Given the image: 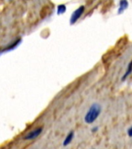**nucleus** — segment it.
<instances>
[{
	"mask_svg": "<svg viewBox=\"0 0 132 149\" xmlns=\"http://www.w3.org/2000/svg\"><path fill=\"white\" fill-rule=\"evenodd\" d=\"M101 113V106L97 103L93 104L89 107V110L87 111L86 116L84 117V120L88 124H91L97 120Z\"/></svg>",
	"mask_w": 132,
	"mask_h": 149,
	"instance_id": "obj_1",
	"label": "nucleus"
},
{
	"mask_svg": "<svg viewBox=\"0 0 132 149\" xmlns=\"http://www.w3.org/2000/svg\"><path fill=\"white\" fill-rule=\"evenodd\" d=\"M66 10H67V7H66L65 4H59L57 6V14L59 16L64 14Z\"/></svg>",
	"mask_w": 132,
	"mask_h": 149,
	"instance_id": "obj_7",
	"label": "nucleus"
},
{
	"mask_svg": "<svg viewBox=\"0 0 132 149\" xmlns=\"http://www.w3.org/2000/svg\"><path fill=\"white\" fill-rule=\"evenodd\" d=\"M74 136H75V133H74L73 131H71L69 133V134H67V136L65 137V138L64 140V142H63V145L64 146H68L71 142H72V140L74 138Z\"/></svg>",
	"mask_w": 132,
	"mask_h": 149,
	"instance_id": "obj_6",
	"label": "nucleus"
},
{
	"mask_svg": "<svg viewBox=\"0 0 132 149\" xmlns=\"http://www.w3.org/2000/svg\"><path fill=\"white\" fill-rule=\"evenodd\" d=\"M127 134H128V136L132 137V126L127 130Z\"/></svg>",
	"mask_w": 132,
	"mask_h": 149,
	"instance_id": "obj_9",
	"label": "nucleus"
},
{
	"mask_svg": "<svg viewBox=\"0 0 132 149\" xmlns=\"http://www.w3.org/2000/svg\"><path fill=\"white\" fill-rule=\"evenodd\" d=\"M98 127H93V128L92 129V132H97V131H98Z\"/></svg>",
	"mask_w": 132,
	"mask_h": 149,
	"instance_id": "obj_10",
	"label": "nucleus"
},
{
	"mask_svg": "<svg viewBox=\"0 0 132 149\" xmlns=\"http://www.w3.org/2000/svg\"><path fill=\"white\" fill-rule=\"evenodd\" d=\"M21 41H22V39L20 37V38H17L16 40L10 43L8 46H6L4 49L3 50V52H7V51H13L14 50L15 48H16L18 46L20 45L21 43Z\"/></svg>",
	"mask_w": 132,
	"mask_h": 149,
	"instance_id": "obj_4",
	"label": "nucleus"
},
{
	"mask_svg": "<svg viewBox=\"0 0 132 149\" xmlns=\"http://www.w3.org/2000/svg\"><path fill=\"white\" fill-rule=\"evenodd\" d=\"M129 6V3L127 2V0H120L119 3V7H118V10L117 13L118 14H122L124 13L127 8Z\"/></svg>",
	"mask_w": 132,
	"mask_h": 149,
	"instance_id": "obj_5",
	"label": "nucleus"
},
{
	"mask_svg": "<svg viewBox=\"0 0 132 149\" xmlns=\"http://www.w3.org/2000/svg\"><path fill=\"white\" fill-rule=\"evenodd\" d=\"M43 131V128L42 127H37V128L34 129L33 131H31L26 135L23 139L26 141H31V140H33V139L37 138V137L41 135V134Z\"/></svg>",
	"mask_w": 132,
	"mask_h": 149,
	"instance_id": "obj_3",
	"label": "nucleus"
},
{
	"mask_svg": "<svg viewBox=\"0 0 132 149\" xmlns=\"http://www.w3.org/2000/svg\"><path fill=\"white\" fill-rule=\"evenodd\" d=\"M85 12V6L84 5H80L79 8H77L76 10L74 11L72 14L71 15V17H70V20H69V23L71 25H74L78 22L80 17L82 16V15L83 14V13Z\"/></svg>",
	"mask_w": 132,
	"mask_h": 149,
	"instance_id": "obj_2",
	"label": "nucleus"
},
{
	"mask_svg": "<svg viewBox=\"0 0 132 149\" xmlns=\"http://www.w3.org/2000/svg\"><path fill=\"white\" fill-rule=\"evenodd\" d=\"M131 72H132V61L129 63V65H128V66H127V70H126V71H125V75H124L123 77L121 78L122 81L125 80V79H126V78H127L131 74Z\"/></svg>",
	"mask_w": 132,
	"mask_h": 149,
	"instance_id": "obj_8",
	"label": "nucleus"
}]
</instances>
